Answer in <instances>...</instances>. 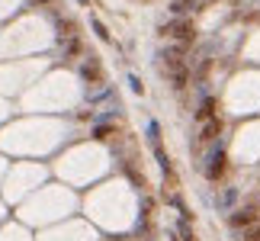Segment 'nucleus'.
I'll list each match as a JSON object with an SVG mask.
<instances>
[{"instance_id":"12","label":"nucleus","mask_w":260,"mask_h":241,"mask_svg":"<svg viewBox=\"0 0 260 241\" xmlns=\"http://www.w3.org/2000/svg\"><path fill=\"white\" fill-rule=\"evenodd\" d=\"M45 3H55V0H39V6H45Z\"/></svg>"},{"instance_id":"6","label":"nucleus","mask_w":260,"mask_h":241,"mask_svg":"<svg viewBox=\"0 0 260 241\" xmlns=\"http://www.w3.org/2000/svg\"><path fill=\"white\" fill-rule=\"evenodd\" d=\"M215 109H218V103L209 96V100H202V106L196 109V119H202V122L209 119V122H212V119H215Z\"/></svg>"},{"instance_id":"4","label":"nucleus","mask_w":260,"mask_h":241,"mask_svg":"<svg viewBox=\"0 0 260 241\" xmlns=\"http://www.w3.org/2000/svg\"><path fill=\"white\" fill-rule=\"evenodd\" d=\"M225 167H228V158H225V151H218V155H212V164L206 167V177L209 180H218V177L225 174Z\"/></svg>"},{"instance_id":"3","label":"nucleus","mask_w":260,"mask_h":241,"mask_svg":"<svg viewBox=\"0 0 260 241\" xmlns=\"http://www.w3.org/2000/svg\"><path fill=\"white\" fill-rule=\"evenodd\" d=\"M80 74H84V80H90V84H103V68H100V61L93 58V55H90V61L80 68Z\"/></svg>"},{"instance_id":"11","label":"nucleus","mask_w":260,"mask_h":241,"mask_svg":"<svg viewBox=\"0 0 260 241\" xmlns=\"http://www.w3.org/2000/svg\"><path fill=\"white\" fill-rule=\"evenodd\" d=\"M97 139H100V142H106V139H113V129H97Z\"/></svg>"},{"instance_id":"9","label":"nucleus","mask_w":260,"mask_h":241,"mask_svg":"<svg viewBox=\"0 0 260 241\" xmlns=\"http://www.w3.org/2000/svg\"><path fill=\"white\" fill-rule=\"evenodd\" d=\"M187 80H190V74H187V71L174 74V87H177V90H183V87H187Z\"/></svg>"},{"instance_id":"10","label":"nucleus","mask_w":260,"mask_h":241,"mask_svg":"<svg viewBox=\"0 0 260 241\" xmlns=\"http://www.w3.org/2000/svg\"><path fill=\"white\" fill-rule=\"evenodd\" d=\"M241 241H260V225H257V229H248Z\"/></svg>"},{"instance_id":"8","label":"nucleus","mask_w":260,"mask_h":241,"mask_svg":"<svg viewBox=\"0 0 260 241\" xmlns=\"http://www.w3.org/2000/svg\"><path fill=\"white\" fill-rule=\"evenodd\" d=\"M196 3H199V0H177V3H174V10H177V13H187L190 6H196Z\"/></svg>"},{"instance_id":"1","label":"nucleus","mask_w":260,"mask_h":241,"mask_svg":"<svg viewBox=\"0 0 260 241\" xmlns=\"http://www.w3.org/2000/svg\"><path fill=\"white\" fill-rule=\"evenodd\" d=\"M161 36H167V39H177L180 45H190V42L196 39V26L190 23V19H174V23L161 26Z\"/></svg>"},{"instance_id":"2","label":"nucleus","mask_w":260,"mask_h":241,"mask_svg":"<svg viewBox=\"0 0 260 241\" xmlns=\"http://www.w3.org/2000/svg\"><path fill=\"white\" fill-rule=\"evenodd\" d=\"M58 42H77V23L74 19H58Z\"/></svg>"},{"instance_id":"7","label":"nucleus","mask_w":260,"mask_h":241,"mask_svg":"<svg viewBox=\"0 0 260 241\" xmlns=\"http://www.w3.org/2000/svg\"><path fill=\"white\" fill-rule=\"evenodd\" d=\"M218 132H222V119H212V122H206V129H202L199 139L202 142H212V139H218Z\"/></svg>"},{"instance_id":"5","label":"nucleus","mask_w":260,"mask_h":241,"mask_svg":"<svg viewBox=\"0 0 260 241\" xmlns=\"http://www.w3.org/2000/svg\"><path fill=\"white\" fill-rule=\"evenodd\" d=\"M257 219H260V212L254 209V206H248V209H241V212L231 216V225H235V229H244V225H254Z\"/></svg>"}]
</instances>
